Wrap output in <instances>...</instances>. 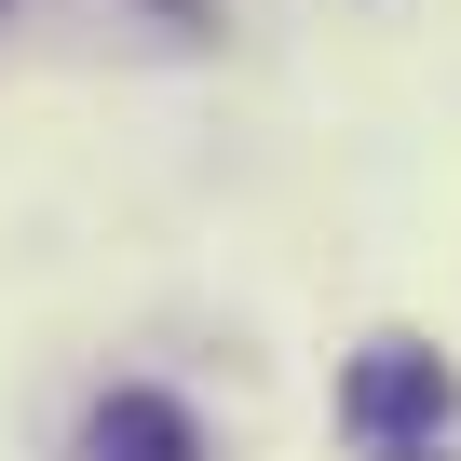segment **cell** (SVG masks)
<instances>
[{
  "label": "cell",
  "instance_id": "3957f363",
  "mask_svg": "<svg viewBox=\"0 0 461 461\" xmlns=\"http://www.w3.org/2000/svg\"><path fill=\"white\" fill-rule=\"evenodd\" d=\"M149 14H163V28H217V0H149Z\"/></svg>",
  "mask_w": 461,
  "mask_h": 461
},
{
  "label": "cell",
  "instance_id": "6da1fadb",
  "mask_svg": "<svg viewBox=\"0 0 461 461\" xmlns=\"http://www.w3.org/2000/svg\"><path fill=\"white\" fill-rule=\"evenodd\" d=\"M339 434H353L366 461H447V434H461L447 353H434V339H366V353L339 366Z\"/></svg>",
  "mask_w": 461,
  "mask_h": 461
},
{
  "label": "cell",
  "instance_id": "277c9868",
  "mask_svg": "<svg viewBox=\"0 0 461 461\" xmlns=\"http://www.w3.org/2000/svg\"><path fill=\"white\" fill-rule=\"evenodd\" d=\"M0 14H14V0H0Z\"/></svg>",
  "mask_w": 461,
  "mask_h": 461
},
{
  "label": "cell",
  "instance_id": "7a4b0ae2",
  "mask_svg": "<svg viewBox=\"0 0 461 461\" xmlns=\"http://www.w3.org/2000/svg\"><path fill=\"white\" fill-rule=\"evenodd\" d=\"M82 461H203V420L163 393V380H109L82 407Z\"/></svg>",
  "mask_w": 461,
  "mask_h": 461
}]
</instances>
